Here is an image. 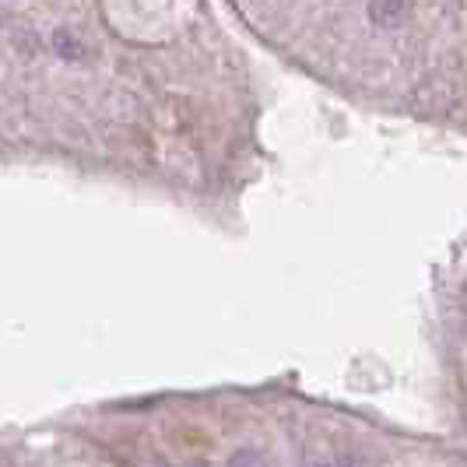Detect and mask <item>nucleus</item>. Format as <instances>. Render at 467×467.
<instances>
[{"mask_svg": "<svg viewBox=\"0 0 467 467\" xmlns=\"http://www.w3.org/2000/svg\"><path fill=\"white\" fill-rule=\"evenodd\" d=\"M408 7H411V0H369V22L379 28H394L404 22Z\"/></svg>", "mask_w": 467, "mask_h": 467, "instance_id": "nucleus-1", "label": "nucleus"}, {"mask_svg": "<svg viewBox=\"0 0 467 467\" xmlns=\"http://www.w3.org/2000/svg\"><path fill=\"white\" fill-rule=\"evenodd\" d=\"M53 47H57V53H60L64 60H81V57H85L81 39H78V36H70V32H57V36H53Z\"/></svg>", "mask_w": 467, "mask_h": 467, "instance_id": "nucleus-2", "label": "nucleus"}, {"mask_svg": "<svg viewBox=\"0 0 467 467\" xmlns=\"http://www.w3.org/2000/svg\"><path fill=\"white\" fill-rule=\"evenodd\" d=\"M324 467H327V464H324Z\"/></svg>", "mask_w": 467, "mask_h": 467, "instance_id": "nucleus-3", "label": "nucleus"}]
</instances>
